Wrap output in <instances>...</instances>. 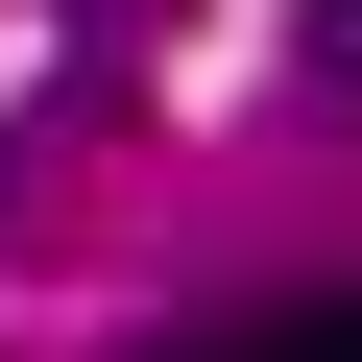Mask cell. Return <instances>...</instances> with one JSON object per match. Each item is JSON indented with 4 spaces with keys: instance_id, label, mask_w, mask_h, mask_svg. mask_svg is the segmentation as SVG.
Wrapping results in <instances>:
<instances>
[{
    "instance_id": "cell-1",
    "label": "cell",
    "mask_w": 362,
    "mask_h": 362,
    "mask_svg": "<svg viewBox=\"0 0 362 362\" xmlns=\"http://www.w3.org/2000/svg\"><path fill=\"white\" fill-rule=\"evenodd\" d=\"M169 25H194V0H73V73H145Z\"/></svg>"
},
{
    "instance_id": "cell-2",
    "label": "cell",
    "mask_w": 362,
    "mask_h": 362,
    "mask_svg": "<svg viewBox=\"0 0 362 362\" xmlns=\"http://www.w3.org/2000/svg\"><path fill=\"white\" fill-rule=\"evenodd\" d=\"M290 73H314V97H362V0H314V25H290Z\"/></svg>"
},
{
    "instance_id": "cell-3",
    "label": "cell",
    "mask_w": 362,
    "mask_h": 362,
    "mask_svg": "<svg viewBox=\"0 0 362 362\" xmlns=\"http://www.w3.org/2000/svg\"><path fill=\"white\" fill-rule=\"evenodd\" d=\"M145 362H314V314H242V338H145Z\"/></svg>"
}]
</instances>
